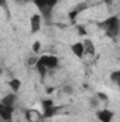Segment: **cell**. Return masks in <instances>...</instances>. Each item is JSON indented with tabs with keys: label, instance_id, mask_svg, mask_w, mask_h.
Segmentation results:
<instances>
[{
	"label": "cell",
	"instance_id": "1",
	"mask_svg": "<svg viewBox=\"0 0 120 122\" xmlns=\"http://www.w3.org/2000/svg\"><path fill=\"white\" fill-rule=\"evenodd\" d=\"M103 30L106 31V34L112 38H116L119 36V31H120V21H119V17L116 16H112L109 19H106L105 21H102L99 24Z\"/></svg>",
	"mask_w": 120,
	"mask_h": 122
},
{
	"label": "cell",
	"instance_id": "2",
	"mask_svg": "<svg viewBox=\"0 0 120 122\" xmlns=\"http://www.w3.org/2000/svg\"><path fill=\"white\" fill-rule=\"evenodd\" d=\"M32 3L35 4V7L41 11V16L45 19L47 23H50V16L52 9L55 7V4L58 3V0H32Z\"/></svg>",
	"mask_w": 120,
	"mask_h": 122
},
{
	"label": "cell",
	"instance_id": "3",
	"mask_svg": "<svg viewBox=\"0 0 120 122\" xmlns=\"http://www.w3.org/2000/svg\"><path fill=\"white\" fill-rule=\"evenodd\" d=\"M37 64L42 65L47 70H51V68H55L58 65V58L55 56H42L37 60Z\"/></svg>",
	"mask_w": 120,
	"mask_h": 122
},
{
	"label": "cell",
	"instance_id": "4",
	"mask_svg": "<svg viewBox=\"0 0 120 122\" xmlns=\"http://www.w3.org/2000/svg\"><path fill=\"white\" fill-rule=\"evenodd\" d=\"M13 111H14V108H13V107L3 105V104L0 102V118H1L3 121H6V122H10V121H11Z\"/></svg>",
	"mask_w": 120,
	"mask_h": 122
},
{
	"label": "cell",
	"instance_id": "5",
	"mask_svg": "<svg viewBox=\"0 0 120 122\" xmlns=\"http://www.w3.org/2000/svg\"><path fill=\"white\" fill-rule=\"evenodd\" d=\"M30 27H31V33H37L41 29V16L40 14H32L31 16Z\"/></svg>",
	"mask_w": 120,
	"mask_h": 122
},
{
	"label": "cell",
	"instance_id": "6",
	"mask_svg": "<svg viewBox=\"0 0 120 122\" xmlns=\"http://www.w3.org/2000/svg\"><path fill=\"white\" fill-rule=\"evenodd\" d=\"M26 118L28 122H41L44 117L35 109H28V111H26Z\"/></svg>",
	"mask_w": 120,
	"mask_h": 122
},
{
	"label": "cell",
	"instance_id": "7",
	"mask_svg": "<svg viewBox=\"0 0 120 122\" xmlns=\"http://www.w3.org/2000/svg\"><path fill=\"white\" fill-rule=\"evenodd\" d=\"M97 118L100 119V122H112L113 119V112L109 109H102L97 112Z\"/></svg>",
	"mask_w": 120,
	"mask_h": 122
},
{
	"label": "cell",
	"instance_id": "8",
	"mask_svg": "<svg viewBox=\"0 0 120 122\" xmlns=\"http://www.w3.org/2000/svg\"><path fill=\"white\" fill-rule=\"evenodd\" d=\"M82 46H83V51H85V53H88V54H90V56H93V54H95V46H93L92 40L85 38V40H83V43H82Z\"/></svg>",
	"mask_w": 120,
	"mask_h": 122
},
{
	"label": "cell",
	"instance_id": "9",
	"mask_svg": "<svg viewBox=\"0 0 120 122\" xmlns=\"http://www.w3.org/2000/svg\"><path fill=\"white\" fill-rule=\"evenodd\" d=\"M71 50H72V53H74L76 57H79V58H82V57H83V54H85L82 43H75V44L71 47Z\"/></svg>",
	"mask_w": 120,
	"mask_h": 122
},
{
	"label": "cell",
	"instance_id": "10",
	"mask_svg": "<svg viewBox=\"0 0 120 122\" xmlns=\"http://www.w3.org/2000/svg\"><path fill=\"white\" fill-rule=\"evenodd\" d=\"M14 101H16V95L14 94H9V95H6L1 99V104L3 105H7V107H13L14 105Z\"/></svg>",
	"mask_w": 120,
	"mask_h": 122
},
{
	"label": "cell",
	"instance_id": "11",
	"mask_svg": "<svg viewBox=\"0 0 120 122\" xmlns=\"http://www.w3.org/2000/svg\"><path fill=\"white\" fill-rule=\"evenodd\" d=\"M10 87H11V90L14 92H17L20 90V87H21V82H20V80H11L10 81Z\"/></svg>",
	"mask_w": 120,
	"mask_h": 122
},
{
	"label": "cell",
	"instance_id": "12",
	"mask_svg": "<svg viewBox=\"0 0 120 122\" xmlns=\"http://www.w3.org/2000/svg\"><path fill=\"white\" fill-rule=\"evenodd\" d=\"M88 7H89V3H79V4H78V6L75 7V10H74V11H76V13L79 14V13H81L82 10L88 9Z\"/></svg>",
	"mask_w": 120,
	"mask_h": 122
},
{
	"label": "cell",
	"instance_id": "13",
	"mask_svg": "<svg viewBox=\"0 0 120 122\" xmlns=\"http://www.w3.org/2000/svg\"><path fill=\"white\" fill-rule=\"evenodd\" d=\"M110 80H112L115 84H119L120 82V71H115V72H112Z\"/></svg>",
	"mask_w": 120,
	"mask_h": 122
},
{
	"label": "cell",
	"instance_id": "14",
	"mask_svg": "<svg viewBox=\"0 0 120 122\" xmlns=\"http://www.w3.org/2000/svg\"><path fill=\"white\" fill-rule=\"evenodd\" d=\"M40 47H41V43H40V41H35L34 46H32V51H34V53H38V51H40Z\"/></svg>",
	"mask_w": 120,
	"mask_h": 122
},
{
	"label": "cell",
	"instance_id": "15",
	"mask_svg": "<svg viewBox=\"0 0 120 122\" xmlns=\"http://www.w3.org/2000/svg\"><path fill=\"white\" fill-rule=\"evenodd\" d=\"M62 91L65 92V94H68V95H71V94H72V87H71V85H64Z\"/></svg>",
	"mask_w": 120,
	"mask_h": 122
},
{
	"label": "cell",
	"instance_id": "16",
	"mask_svg": "<svg viewBox=\"0 0 120 122\" xmlns=\"http://www.w3.org/2000/svg\"><path fill=\"white\" fill-rule=\"evenodd\" d=\"M96 98H100L102 101H107V97L103 94V92H97V95H96Z\"/></svg>",
	"mask_w": 120,
	"mask_h": 122
},
{
	"label": "cell",
	"instance_id": "17",
	"mask_svg": "<svg viewBox=\"0 0 120 122\" xmlns=\"http://www.w3.org/2000/svg\"><path fill=\"white\" fill-rule=\"evenodd\" d=\"M78 31H79L81 36H86V30H85L83 26H78Z\"/></svg>",
	"mask_w": 120,
	"mask_h": 122
},
{
	"label": "cell",
	"instance_id": "18",
	"mask_svg": "<svg viewBox=\"0 0 120 122\" xmlns=\"http://www.w3.org/2000/svg\"><path fill=\"white\" fill-rule=\"evenodd\" d=\"M0 6H1L7 13H9V9H7V6H6V0H0Z\"/></svg>",
	"mask_w": 120,
	"mask_h": 122
},
{
	"label": "cell",
	"instance_id": "19",
	"mask_svg": "<svg viewBox=\"0 0 120 122\" xmlns=\"http://www.w3.org/2000/svg\"><path fill=\"white\" fill-rule=\"evenodd\" d=\"M28 62H30V64H35V62H37V60H35V58H30V61H28Z\"/></svg>",
	"mask_w": 120,
	"mask_h": 122
},
{
	"label": "cell",
	"instance_id": "20",
	"mask_svg": "<svg viewBox=\"0 0 120 122\" xmlns=\"http://www.w3.org/2000/svg\"><path fill=\"white\" fill-rule=\"evenodd\" d=\"M112 1H113V0H105V3H107V4H110Z\"/></svg>",
	"mask_w": 120,
	"mask_h": 122
},
{
	"label": "cell",
	"instance_id": "21",
	"mask_svg": "<svg viewBox=\"0 0 120 122\" xmlns=\"http://www.w3.org/2000/svg\"><path fill=\"white\" fill-rule=\"evenodd\" d=\"M16 1H20V3H24L26 0H16Z\"/></svg>",
	"mask_w": 120,
	"mask_h": 122
},
{
	"label": "cell",
	"instance_id": "22",
	"mask_svg": "<svg viewBox=\"0 0 120 122\" xmlns=\"http://www.w3.org/2000/svg\"><path fill=\"white\" fill-rule=\"evenodd\" d=\"M0 122H6V121H3V119H1V118H0Z\"/></svg>",
	"mask_w": 120,
	"mask_h": 122
},
{
	"label": "cell",
	"instance_id": "23",
	"mask_svg": "<svg viewBox=\"0 0 120 122\" xmlns=\"http://www.w3.org/2000/svg\"><path fill=\"white\" fill-rule=\"evenodd\" d=\"M0 75H1V70H0Z\"/></svg>",
	"mask_w": 120,
	"mask_h": 122
}]
</instances>
